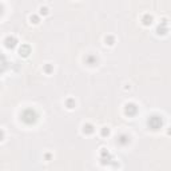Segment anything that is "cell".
<instances>
[{
	"instance_id": "1",
	"label": "cell",
	"mask_w": 171,
	"mask_h": 171,
	"mask_svg": "<svg viewBox=\"0 0 171 171\" xmlns=\"http://www.w3.org/2000/svg\"><path fill=\"white\" fill-rule=\"evenodd\" d=\"M22 120L26 124H34V123L38 120V114H36L35 110L32 108H27L22 112Z\"/></svg>"
},
{
	"instance_id": "2",
	"label": "cell",
	"mask_w": 171,
	"mask_h": 171,
	"mask_svg": "<svg viewBox=\"0 0 171 171\" xmlns=\"http://www.w3.org/2000/svg\"><path fill=\"white\" fill-rule=\"evenodd\" d=\"M136 112H138V107L135 103H127L124 106V114L127 116H135Z\"/></svg>"
},
{
	"instance_id": "3",
	"label": "cell",
	"mask_w": 171,
	"mask_h": 171,
	"mask_svg": "<svg viewBox=\"0 0 171 171\" xmlns=\"http://www.w3.org/2000/svg\"><path fill=\"white\" fill-rule=\"evenodd\" d=\"M149 126L153 130H158V128H160V126H162V119L159 118V116H156V115H154V116H151V118L149 119Z\"/></svg>"
},
{
	"instance_id": "4",
	"label": "cell",
	"mask_w": 171,
	"mask_h": 171,
	"mask_svg": "<svg viewBox=\"0 0 171 171\" xmlns=\"http://www.w3.org/2000/svg\"><path fill=\"white\" fill-rule=\"evenodd\" d=\"M4 46L7 47V48H15L16 46H18V39L15 38L13 35H9V36H7L4 39Z\"/></svg>"
},
{
	"instance_id": "5",
	"label": "cell",
	"mask_w": 171,
	"mask_h": 171,
	"mask_svg": "<svg viewBox=\"0 0 171 171\" xmlns=\"http://www.w3.org/2000/svg\"><path fill=\"white\" fill-rule=\"evenodd\" d=\"M31 53V47L28 44H22V47L19 48V55L23 57H27Z\"/></svg>"
},
{
	"instance_id": "6",
	"label": "cell",
	"mask_w": 171,
	"mask_h": 171,
	"mask_svg": "<svg viewBox=\"0 0 171 171\" xmlns=\"http://www.w3.org/2000/svg\"><path fill=\"white\" fill-rule=\"evenodd\" d=\"M118 145L120 146H127L128 143H130V136L126 135V134H120V135L118 136Z\"/></svg>"
},
{
	"instance_id": "7",
	"label": "cell",
	"mask_w": 171,
	"mask_h": 171,
	"mask_svg": "<svg viewBox=\"0 0 171 171\" xmlns=\"http://www.w3.org/2000/svg\"><path fill=\"white\" fill-rule=\"evenodd\" d=\"M95 132V128H94V126H92L91 123H84L83 124V134H86V135H91V134H94Z\"/></svg>"
},
{
	"instance_id": "8",
	"label": "cell",
	"mask_w": 171,
	"mask_h": 171,
	"mask_svg": "<svg viewBox=\"0 0 171 171\" xmlns=\"http://www.w3.org/2000/svg\"><path fill=\"white\" fill-rule=\"evenodd\" d=\"M142 24L143 26H151V23H153V16L150 15V13H145L143 16H142Z\"/></svg>"
},
{
	"instance_id": "9",
	"label": "cell",
	"mask_w": 171,
	"mask_h": 171,
	"mask_svg": "<svg viewBox=\"0 0 171 171\" xmlns=\"http://www.w3.org/2000/svg\"><path fill=\"white\" fill-rule=\"evenodd\" d=\"M86 63L88 66H95L98 63V57L94 56V55H88V56H86Z\"/></svg>"
},
{
	"instance_id": "10",
	"label": "cell",
	"mask_w": 171,
	"mask_h": 171,
	"mask_svg": "<svg viewBox=\"0 0 171 171\" xmlns=\"http://www.w3.org/2000/svg\"><path fill=\"white\" fill-rule=\"evenodd\" d=\"M5 68H7V59L4 55L0 53V72H3Z\"/></svg>"
},
{
	"instance_id": "11",
	"label": "cell",
	"mask_w": 171,
	"mask_h": 171,
	"mask_svg": "<svg viewBox=\"0 0 171 171\" xmlns=\"http://www.w3.org/2000/svg\"><path fill=\"white\" fill-rule=\"evenodd\" d=\"M75 106H76V103H75V99H72V98H68L66 100V107L68 108V110H72Z\"/></svg>"
},
{
	"instance_id": "12",
	"label": "cell",
	"mask_w": 171,
	"mask_h": 171,
	"mask_svg": "<svg viewBox=\"0 0 171 171\" xmlns=\"http://www.w3.org/2000/svg\"><path fill=\"white\" fill-rule=\"evenodd\" d=\"M104 42H106V44H108V46H114V43H115V38L114 36H106L104 38Z\"/></svg>"
},
{
	"instance_id": "13",
	"label": "cell",
	"mask_w": 171,
	"mask_h": 171,
	"mask_svg": "<svg viewBox=\"0 0 171 171\" xmlns=\"http://www.w3.org/2000/svg\"><path fill=\"white\" fill-rule=\"evenodd\" d=\"M39 11H40V15H43V16H46V15H48L50 13L48 7H46V5H42V7L39 8Z\"/></svg>"
},
{
	"instance_id": "14",
	"label": "cell",
	"mask_w": 171,
	"mask_h": 171,
	"mask_svg": "<svg viewBox=\"0 0 171 171\" xmlns=\"http://www.w3.org/2000/svg\"><path fill=\"white\" fill-rule=\"evenodd\" d=\"M30 22L34 23V24H38V23L40 22V19H39V16H38V15H35V13H34V15H30Z\"/></svg>"
},
{
	"instance_id": "15",
	"label": "cell",
	"mask_w": 171,
	"mask_h": 171,
	"mask_svg": "<svg viewBox=\"0 0 171 171\" xmlns=\"http://www.w3.org/2000/svg\"><path fill=\"white\" fill-rule=\"evenodd\" d=\"M100 135L102 136H108L110 135V128L108 127H102L100 128Z\"/></svg>"
},
{
	"instance_id": "16",
	"label": "cell",
	"mask_w": 171,
	"mask_h": 171,
	"mask_svg": "<svg viewBox=\"0 0 171 171\" xmlns=\"http://www.w3.org/2000/svg\"><path fill=\"white\" fill-rule=\"evenodd\" d=\"M52 70H53V68H52V66H51L50 63H48V64H46V66H44V68H43V71L46 72V74H51V72H52Z\"/></svg>"
},
{
	"instance_id": "17",
	"label": "cell",
	"mask_w": 171,
	"mask_h": 171,
	"mask_svg": "<svg viewBox=\"0 0 171 171\" xmlns=\"http://www.w3.org/2000/svg\"><path fill=\"white\" fill-rule=\"evenodd\" d=\"M3 139H4V132L3 130H0V142H3Z\"/></svg>"
},
{
	"instance_id": "18",
	"label": "cell",
	"mask_w": 171,
	"mask_h": 171,
	"mask_svg": "<svg viewBox=\"0 0 171 171\" xmlns=\"http://www.w3.org/2000/svg\"><path fill=\"white\" fill-rule=\"evenodd\" d=\"M1 13H3V5L0 4V15H1Z\"/></svg>"
}]
</instances>
